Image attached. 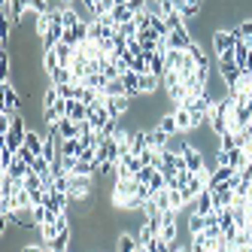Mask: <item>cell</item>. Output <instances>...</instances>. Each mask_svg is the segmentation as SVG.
<instances>
[{
    "mask_svg": "<svg viewBox=\"0 0 252 252\" xmlns=\"http://www.w3.org/2000/svg\"><path fill=\"white\" fill-rule=\"evenodd\" d=\"M19 158H25L28 164H33V158H37V155H33V152H31L28 146H22V149H19Z\"/></svg>",
    "mask_w": 252,
    "mask_h": 252,
    "instance_id": "41",
    "label": "cell"
},
{
    "mask_svg": "<svg viewBox=\"0 0 252 252\" xmlns=\"http://www.w3.org/2000/svg\"><path fill=\"white\" fill-rule=\"evenodd\" d=\"M116 3H119V6H125V3H128V0H116Z\"/></svg>",
    "mask_w": 252,
    "mask_h": 252,
    "instance_id": "44",
    "label": "cell"
},
{
    "mask_svg": "<svg viewBox=\"0 0 252 252\" xmlns=\"http://www.w3.org/2000/svg\"><path fill=\"white\" fill-rule=\"evenodd\" d=\"M234 146H237V134H234V131H225V134H219V149L231 152Z\"/></svg>",
    "mask_w": 252,
    "mask_h": 252,
    "instance_id": "34",
    "label": "cell"
},
{
    "mask_svg": "<svg viewBox=\"0 0 252 252\" xmlns=\"http://www.w3.org/2000/svg\"><path fill=\"white\" fill-rule=\"evenodd\" d=\"M237 33H240V40H252V19H243L240 25H237Z\"/></svg>",
    "mask_w": 252,
    "mask_h": 252,
    "instance_id": "38",
    "label": "cell"
},
{
    "mask_svg": "<svg viewBox=\"0 0 252 252\" xmlns=\"http://www.w3.org/2000/svg\"><path fill=\"white\" fill-rule=\"evenodd\" d=\"M164 22H167V28H170V31H179V28H186V15L179 12V9H173V12H167V15H164Z\"/></svg>",
    "mask_w": 252,
    "mask_h": 252,
    "instance_id": "27",
    "label": "cell"
},
{
    "mask_svg": "<svg viewBox=\"0 0 252 252\" xmlns=\"http://www.w3.org/2000/svg\"><path fill=\"white\" fill-rule=\"evenodd\" d=\"M67 204H70V194H67V191H58V189H52V191H49V197H46V207H49V213H52V216L67 213Z\"/></svg>",
    "mask_w": 252,
    "mask_h": 252,
    "instance_id": "5",
    "label": "cell"
},
{
    "mask_svg": "<svg viewBox=\"0 0 252 252\" xmlns=\"http://www.w3.org/2000/svg\"><path fill=\"white\" fill-rule=\"evenodd\" d=\"M249 52H252V49H249V43H246V40H240L237 46H234V61H237L240 67H246V58H249Z\"/></svg>",
    "mask_w": 252,
    "mask_h": 252,
    "instance_id": "28",
    "label": "cell"
},
{
    "mask_svg": "<svg viewBox=\"0 0 252 252\" xmlns=\"http://www.w3.org/2000/svg\"><path fill=\"white\" fill-rule=\"evenodd\" d=\"M152 176H155V167H149V164H143V167L134 173V179H137V183H149Z\"/></svg>",
    "mask_w": 252,
    "mask_h": 252,
    "instance_id": "37",
    "label": "cell"
},
{
    "mask_svg": "<svg viewBox=\"0 0 252 252\" xmlns=\"http://www.w3.org/2000/svg\"><path fill=\"white\" fill-rule=\"evenodd\" d=\"M158 82H161V76H155V73H140V92L143 94H152L155 88H158Z\"/></svg>",
    "mask_w": 252,
    "mask_h": 252,
    "instance_id": "21",
    "label": "cell"
},
{
    "mask_svg": "<svg viewBox=\"0 0 252 252\" xmlns=\"http://www.w3.org/2000/svg\"><path fill=\"white\" fill-rule=\"evenodd\" d=\"M103 92H106V94H128V88H125V79H122V76H116V79L106 82Z\"/></svg>",
    "mask_w": 252,
    "mask_h": 252,
    "instance_id": "30",
    "label": "cell"
},
{
    "mask_svg": "<svg viewBox=\"0 0 252 252\" xmlns=\"http://www.w3.org/2000/svg\"><path fill=\"white\" fill-rule=\"evenodd\" d=\"M106 82H110V79H106L103 73H88L82 85H92V88H97V92H103V88H106Z\"/></svg>",
    "mask_w": 252,
    "mask_h": 252,
    "instance_id": "32",
    "label": "cell"
},
{
    "mask_svg": "<svg viewBox=\"0 0 252 252\" xmlns=\"http://www.w3.org/2000/svg\"><path fill=\"white\" fill-rule=\"evenodd\" d=\"M61 3H67V6H70V3H73V0H61Z\"/></svg>",
    "mask_w": 252,
    "mask_h": 252,
    "instance_id": "45",
    "label": "cell"
},
{
    "mask_svg": "<svg viewBox=\"0 0 252 252\" xmlns=\"http://www.w3.org/2000/svg\"><path fill=\"white\" fill-rule=\"evenodd\" d=\"M240 176H246V179H249V183H252V161H249V164H246V167L240 170Z\"/></svg>",
    "mask_w": 252,
    "mask_h": 252,
    "instance_id": "42",
    "label": "cell"
},
{
    "mask_svg": "<svg viewBox=\"0 0 252 252\" xmlns=\"http://www.w3.org/2000/svg\"><path fill=\"white\" fill-rule=\"evenodd\" d=\"M37 228H40V237H43V243H49V246L55 243V240H58V234H61V225H58L55 219H49V222H40Z\"/></svg>",
    "mask_w": 252,
    "mask_h": 252,
    "instance_id": "9",
    "label": "cell"
},
{
    "mask_svg": "<svg viewBox=\"0 0 252 252\" xmlns=\"http://www.w3.org/2000/svg\"><path fill=\"white\" fill-rule=\"evenodd\" d=\"M116 249H122V252H134V249H140V240L131 237V234H119V237H116Z\"/></svg>",
    "mask_w": 252,
    "mask_h": 252,
    "instance_id": "22",
    "label": "cell"
},
{
    "mask_svg": "<svg viewBox=\"0 0 252 252\" xmlns=\"http://www.w3.org/2000/svg\"><path fill=\"white\" fill-rule=\"evenodd\" d=\"M179 152H183L186 167H189V170H201V167H207V164H204V152H201V149H194V146H189V143H183V149H179Z\"/></svg>",
    "mask_w": 252,
    "mask_h": 252,
    "instance_id": "6",
    "label": "cell"
},
{
    "mask_svg": "<svg viewBox=\"0 0 252 252\" xmlns=\"http://www.w3.org/2000/svg\"><path fill=\"white\" fill-rule=\"evenodd\" d=\"M249 125H252V122H249Z\"/></svg>",
    "mask_w": 252,
    "mask_h": 252,
    "instance_id": "47",
    "label": "cell"
},
{
    "mask_svg": "<svg viewBox=\"0 0 252 252\" xmlns=\"http://www.w3.org/2000/svg\"><path fill=\"white\" fill-rule=\"evenodd\" d=\"M106 106H110L113 119H122L125 113H128V106H131V97H128V94H110V100H106Z\"/></svg>",
    "mask_w": 252,
    "mask_h": 252,
    "instance_id": "7",
    "label": "cell"
},
{
    "mask_svg": "<svg viewBox=\"0 0 252 252\" xmlns=\"http://www.w3.org/2000/svg\"><path fill=\"white\" fill-rule=\"evenodd\" d=\"M0 94H3V100H0V113H19V110H25V103H22L19 92H15V85L9 79L0 82Z\"/></svg>",
    "mask_w": 252,
    "mask_h": 252,
    "instance_id": "1",
    "label": "cell"
},
{
    "mask_svg": "<svg viewBox=\"0 0 252 252\" xmlns=\"http://www.w3.org/2000/svg\"><path fill=\"white\" fill-rule=\"evenodd\" d=\"M207 228V216H201L197 210H191V216H189V231L191 234H201Z\"/></svg>",
    "mask_w": 252,
    "mask_h": 252,
    "instance_id": "24",
    "label": "cell"
},
{
    "mask_svg": "<svg viewBox=\"0 0 252 252\" xmlns=\"http://www.w3.org/2000/svg\"><path fill=\"white\" fill-rule=\"evenodd\" d=\"M82 103H88V106H92V103H97V97H100V92H97V88H92V85H79V94H76Z\"/></svg>",
    "mask_w": 252,
    "mask_h": 252,
    "instance_id": "23",
    "label": "cell"
},
{
    "mask_svg": "<svg viewBox=\"0 0 252 252\" xmlns=\"http://www.w3.org/2000/svg\"><path fill=\"white\" fill-rule=\"evenodd\" d=\"M58 67H61V61H58V52H55V49H46V52H43V73L49 76V73H55Z\"/></svg>",
    "mask_w": 252,
    "mask_h": 252,
    "instance_id": "18",
    "label": "cell"
},
{
    "mask_svg": "<svg viewBox=\"0 0 252 252\" xmlns=\"http://www.w3.org/2000/svg\"><path fill=\"white\" fill-rule=\"evenodd\" d=\"M152 201H155V207H158L161 213H164V210H173V207H170V189L155 191V194H152Z\"/></svg>",
    "mask_w": 252,
    "mask_h": 252,
    "instance_id": "26",
    "label": "cell"
},
{
    "mask_svg": "<svg viewBox=\"0 0 252 252\" xmlns=\"http://www.w3.org/2000/svg\"><path fill=\"white\" fill-rule=\"evenodd\" d=\"M97 170V161H88V158H76L73 164V176H92Z\"/></svg>",
    "mask_w": 252,
    "mask_h": 252,
    "instance_id": "20",
    "label": "cell"
},
{
    "mask_svg": "<svg viewBox=\"0 0 252 252\" xmlns=\"http://www.w3.org/2000/svg\"><path fill=\"white\" fill-rule=\"evenodd\" d=\"M186 94H189V88H186L183 82H179V85H173V88H167V97H170V100H173L176 106L186 100Z\"/></svg>",
    "mask_w": 252,
    "mask_h": 252,
    "instance_id": "31",
    "label": "cell"
},
{
    "mask_svg": "<svg viewBox=\"0 0 252 252\" xmlns=\"http://www.w3.org/2000/svg\"><path fill=\"white\" fill-rule=\"evenodd\" d=\"M237 146H252V125H246L243 131H237Z\"/></svg>",
    "mask_w": 252,
    "mask_h": 252,
    "instance_id": "39",
    "label": "cell"
},
{
    "mask_svg": "<svg viewBox=\"0 0 252 252\" xmlns=\"http://www.w3.org/2000/svg\"><path fill=\"white\" fill-rule=\"evenodd\" d=\"M46 197H49V189H37V191H31V204L37 207V204H46Z\"/></svg>",
    "mask_w": 252,
    "mask_h": 252,
    "instance_id": "40",
    "label": "cell"
},
{
    "mask_svg": "<svg viewBox=\"0 0 252 252\" xmlns=\"http://www.w3.org/2000/svg\"><path fill=\"white\" fill-rule=\"evenodd\" d=\"M167 70H183V61H186V49H167Z\"/></svg>",
    "mask_w": 252,
    "mask_h": 252,
    "instance_id": "17",
    "label": "cell"
},
{
    "mask_svg": "<svg viewBox=\"0 0 252 252\" xmlns=\"http://www.w3.org/2000/svg\"><path fill=\"white\" fill-rule=\"evenodd\" d=\"M167 43H170V49H189V46L194 43V37H191L186 28H179V31H170Z\"/></svg>",
    "mask_w": 252,
    "mask_h": 252,
    "instance_id": "8",
    "label": "cell"
},
{
    "mask_svg": "<svg viewBox=\"0 0 252 252\" xmlns=\"http://www.w3.org/2000/svg\"><path fill=\"white\" fill-rule=\"evenodd\" d=\"M25 146H28L33 155H43V149H46V140H43L37 131H25Z\"/></svg>",
    "mask_w": 252,
    "mask_h": 252,
    "instance_id": "14",
    "label": "cell"
},
{
    "mask_svg": "<svg viewBox=\"0 0 252 252\" xmlns=\"http://www.w3.org/2000/svg\"><path fill=\"white\" fill-rule=\"evenodd\" d=\"M173 119H176V125H179V134L197 128L194 119H191V113H189V106H176V110H173Z\"/></svg>",
    "mask_w": 252,
    "mask_h": 252,
    "instance_id": "10",
    "label": "cell"
},
{
    "mask_svg": "<svg viewBox=\"0 0 252 252\" xmlns=\"http://www.w3.org/2000/svg\"><path fill=\"white\" fill-rule=\"evenodd\" d=\"M167 140H170V134H167V131H161V128L146 131V146H152V149H164V146H167Z\"/></svg>",
    "mask_w": 252,
    "mask_h": 252,
    "instance_id": "12",
    "label": "cell"
},
{
    "mask_svg": "<svg viewBox=\"0 0 252 252\" xmlns=\"http://www.w3.org/2000/svg\"><path fill=\"white\" fill-rule=\"evenodd\" d=\"M249 97H252V92H249Z\"/></svg>",
    "mask_w": 252,
    "mask_h": 252,
    "instance_id": "46",
    "label": "cell"
},
{
    "mask_svg": "<svg viewBox=\"0 0 252 252\" xmlns=\"http://www.w3.org/2000/svg\"><path fill=\"white\" fill-rule=\"evenodd\" d=\"M67 82H73V70L70 67H58L55 73H49V85H67Z\"/></svg>",
    "mask_w": 252,
    "mask_h": 252,
    "instance_id": "19",
    "label": "cell"
},
{
    "mask_svg": "<svg viewBox=\"0 0 252 252\" xmlns=\"http://www.w3.org/2000/svg\"><path fill=\"white\" fill-rule=\"evenodd\" d=\"M79 3H82V6H85V9H88V15H92V6H94V3H97V0H79Z\"/></svg>",
    "mask_w": 252,
    "mask_h": 252,
    "instance_id": "43",
    "label": "cell"
},
{
    "mask_svg": "<svg viewBox=\"0 0 252 252\" xmlns=\"http://www.w3.org/2000/svg\"><path fill=\"white\" fill-rule=\"evenodd\" d=\"M237 43H240L237 25L228 28V31H213V49H216V55H225V52H231Z\"/></svg>",
    "mask_w": 252,
    "mask_h": 252,
    "instance_id": "2",
    "label": "cell"
},
{
    "mask_svg": "<svg viewBox=\"0 0 252 252\" xmlns=\"http://www.w3.org/2000/svg\"><path fill=\"white\" fill-rule=\"evenodd\" d=\"M85 149V143H82V137H73V140H61V146H58V152L61 155H73V158H79V152Z\"/></svg>",
    "mask_w": 252,
    "mask_h": 252,
    "instance_id": "13",
    "label": "cell"
},
{
    "mask_svg": "<svg viewBox=\"0 0 252 252\" xmlns=\"http://www.w3.org/2000/svg\"><path fill=\"white\" fill-rule=\"evenodd\" d=\"M149 189H152V191H161V189H167V179H164V173H161V170H155V176L149 179Z\"/></svg>",
    "mask_w": 252,
    "mask_h": 252,
    "instance_id": "36",
    "label": "cell"
},
{
    "mask_svg": "<svg viewBox=\"0 0 252 252\" xmlns=\"http://www.w3.org/2000/svg\"><path fill=\"white\" fill-rule=\"evenodd\" d=\"M143 149H146V131H134V134H131V146H128V152L140 155Z\"/></svg>",
    "mask_w": 252,
    "mask_h": 252,
    "instance_id": "25",
    "label": "cell"
},
{
    "mask_svg": "<svg viewBox=\"0 0 252 252\" xmlns=\"http://www.w3.org/2000/svg\"><path fill=\"white\" fill-rule=\"evenodd\" d=\"M240 73H243V67H240L237 61H222V58H219V76H222V82H225L228 92H231L234 85H237Z\"/></svg>",
    "mask_w": 252,
    "mask_h": 252,
    "instance_id": "4",
    "label": "cell"
},
{
    "mask_svg": "<svg viewBox=\"0 0 252 252\" xmlns=\"http://www.w3.org/2000/svg\"><path fill=\"white\" fill-rule=\"evenodd\" d=\"M110 15H113V22H116L119 28H122V25H128V22H134V9H131L128 3H125V6H119V3H116Z\"/></svg>",
    "mask_w": 252,
    "mask_h": 252,
    "instance_id": "15",
    "label": "cell"
},
{
    "mask_svg": "<svg viewBox=\"0 0 252 252\" xmlns=\"http://www.w3.org/2000/svg\"><path fill=\"white\" fill-rule=\"evenodd\" d=\"M110 122H113V113H110L106 103H92L88 106V125H92L94 131H103Z\"/></svg>",
    "mask_w": 252,
    "mask_h": 252,
    "instance_id": "3",
    "label": "cell"
},
{
    "mask_svg": "<svg viewBox=\"0 0 252 252\" xmlns=\"http://www.w3.org/2000/svg\"><path fill=\"white\" fill-rule=\"evenodd\" d=\"M67 116L73 119V122H85V119H88V103H82L79 97L67 100Z\"/></svg>",
    "mask_w": 252,
    "mask_h": 252,
    "instance_id": "11",
    "label": "cell"
},
{
    "mask_svg": "<svg viewBox=\"0 0 252 252\" xmlns=\"http://www.w3.org/2000/svg\"><path fill=\"white\" fill-rule=\"evenodd\" d=\"M67 246H70V228H67V231H61V234H58V240L52 243L49 249H55V252H64Z\"/></svg>",
    "mask_w": 252,
    "mask_h": 252,
    "instance_id": "35",
    "label": "cell"
},
{
    "mask_svg": "<svg viewBox=\"0 0 252 252\" xmlns=\"http://www.w3.org/2000/svg\"><path fill=\"white\" fill-rule=\"evenodd\" d=\"M158 128H161V131H167L170 137H173V134H179V125H176L173 113H167V116H161V122H158Z\"/></svg>",
    "mask_w": 252,
    "mask_h": 252,
    "instance_id": "29",
    "label": "cell"
},
{
    "mask_svg": "<svg viewBox=\"0 0 252 252\" xmlns=\"http://www.w3.org/2000/svg\"><path fill=\"white\" fill-rule=\"evenodd\" d=\"M183 82V73H179V70H167L164 76H161V85H164V92L167 88H173V85H179Z\"/></svg>",
    "mask_w": 252,
    "mask_h": 252,
    "instance_id": "33",
    "label": "cell"
},
{
    "mask_svg": "<svg viewBox=\"0 0 252 252\" xmlns=\"http://www.w3.org/2000/svg\"><path fill=\"white\" fill-rule=\"evenodd\" d=\"M58 131H61L64 140H73V137H79V122H73L70 116H64V119L58 122Z\"/></svg>",
    "mask_w": 252,
    "mask_h": 252,
    "instance_id": "16",
    "label": "cell"
}]
</instances>
